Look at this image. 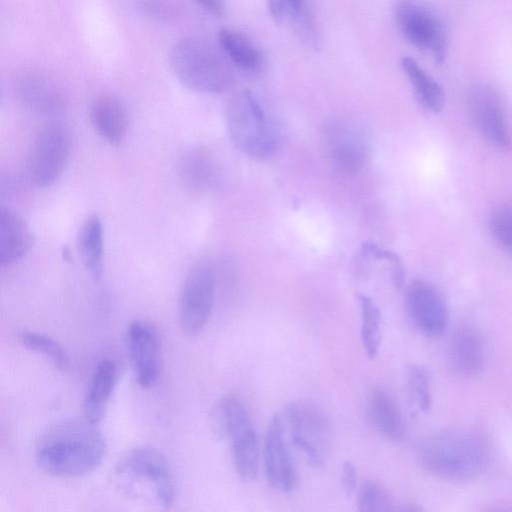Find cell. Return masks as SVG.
<instances>
[{"mask_svg": "<svg viewBox=\"0 0 512 512\" xmlns=\"http://www.w3.org/2000/svg\"><path fill=\"white\" fill-rule=\"evenodd\" d=\"M95 426L85 420L50 429L37 448L40 469L61 478L81 477L94 471L106 454L104 437Z\"/></svg>", "mask_w": 512, "mask_h": 512, "instance_id": "1", "label": "cell"}, {"mask_svg": "<svg viewBox=\"0 0 512 512\" xmlns=\"http://www.w3.org/2000/svg\"><path fill=\"white\" fill-rule=\"evenodd\" d=\"M485 440L467 429H447L428 437L420 448L423 468L432 475L450 481L476 477L486 466Z\"/></svg>", "mask_w": 512, "mask_h": 512, "instance_id": "2", "label": "cell"}, {"mask_svg": "<svg viewBox=\"0 0 512 512\" xmlns=\"http://www.w3.org/2000/svg\"><path fill=\"white\" fill-rule=\"evenodd\" d=\"M170 68L185 87L200 93L219 94L234 83V74L222 55L206 41L185 37L169 52Z\"/></svg>", "mask_w": 512, "mask_h": 512, "instance_id": "3", "label": "cell"}, {"mask_svg": "<svg viewBox=\"0 0 512 512\" xmlns=\"http://www.w3.org/2000/svg\"><path fill=\"white\" fill-rule=\"evenodd\" d=\"M225 122L231 141L246 155L263 160L278 150L279 132L250 91H241L228 101Z\"/></svg>", "mask_w": 512, "mask_h": 512, "instance_id": "4", "label": "cell"}, {"mask_svg": "<svg viewBox=\"0 0 512 512\" xmlns=\"http://www.w3.org/2000/svg\"><path fill=\"white\" fill-rule=\"evenodd\" d=\"M213 422L216 433L230 439L238 476L245 481L254 480L259 470V444L242 402L232 394L222 397L214 408Z\"/></svg>", "mask_w": 512, "mask_h": 512, "instance_id": "5", "label": "cell"}, {"mask_svg": "<svg viewBox=\"0 0 512 512\" xmlns=\"http://www.w3.org/2000/svg\"><path fill=\"white\" fill-rule=\"evenodd\" d=\"M293 444L314 468L325 463L332 442V426L328 416L308 400L290 402L284 411Z\"/></svg>", "mask_w": 512, "mask_h": 512, "instance_id": "6", "label": "cell"}, {"mask_svg": "<svg viewBox=\"0 0 512 512\" xmlns=\"http://www.w3.org/2000/svg\"><path fill=\"white\" fill-rule=\"evenodd\" d=\"M71 138L58 122L47 123L35 135L28 154L27 169L31 182L40 188L53 185L69 160Z\"/></svg>", "mask_w": 512, "mask_h": 512, "instance_id": "7", "label": "cell"}, {"mask_svg": "<svg viewBox=\"0 0 512 512\" xmlns=\"http://www.w3.org/2000/svg\"><path fill=\"white\" fill-rule=\"evenodd\" d=\"M395 18L403 36L415 47L429 51L441 64L446 56V36L437 16L417 0H397Z\"/></svg>", "mask_w": 512, "mask_h": 512, "instance_id": "8", "label": "cell"}, {"mask_svg": "<svg viewBox=\"0 0 512 512\" xmlns=\"http://www.w3.org/2000/svg\"><path fill=\"white\" fill-rule=\"evenodd\" d=\"M215 297V279L206 265L188 273L179 298V325L186 335L199 333L209 321Z\"/></svg>", "mask_w": 512, "mask_h": 512, "instance_id": "9", "label": "cell"}, {"mask_svg": "<svg viewBox=\"0 0 512 512\" xmlns=\"http://www.w3.org/2000/svg\"><path fill=\"white\" fill-rule=\"evenodd\" d=\"M115 471L120 476L148 481L162 506L169 509L174 505L176 487L173 475L160 451L149 447L132 449L119 460Z\"/></svg>", "mask_w": 512, "mask_h": 512, "instance_id": "10", "label": "cell"}, {"mask_svg": "<svg viewBox=\"0 0 512 512\" xmlns=\"http://www.w3.org/2000/svg\"><path fill=\"white\" fill-rule=\"evenodd\" d=\"M264 469L269 484L276 490L289 493L298 484L297 469L292 458L283 421L274 415L267 427L263 446Z\"/></svg>", "mask_w": 512, "mask_h": 512, "instance_id": "11", "label": "cell"}, {"mask_svg": "<svg viewBox=\"0 0 512 512\" xmlns=\"http://www.w3.org/2000/svg\"><path fill=\"white\" fill-rule=\"evenodd\" d=\"M406 307L421 334L437 337L445 331L449 318L447 302L432 284L422 280L413 282L407 290Z\"/></svg>", "mask_w": 512, "mask_h": 512, "instance_id": "12", "label": "cell"}, {"mask_svg": "<svg viewBox=\"0 0 512 512\" xmlns=\"http://www.w3.org/2000/svg\"><path fill=\"white\" fill-rule=\"evenodd\" d=\"M126 344L138 384L143 388L150 387L160 371L157 330L149 322L135 320L127 328Z\"/></svg>", "mask_w": 512, "mask_h": 512, "instance_id": "13", "label": "cell"}, {"mask_svg": "<svg viewBox=\"0 0 512 512\" xmlns=\"http://www.w3.org/2000/svg\"><path fill=\"white\" fill-rule=\"evenodd\" d=\"M472 121L481 135L494 146L509 149L512 136L498 94L489 87L476 89L469 101Z\"/></svg>", "mask_w": 512, "mask_h": 512, "instance_id": "14", "label": "cell"}, {"mask_svg": "<svg viewBox=\"0 0 512 512\" xmlns=\"http://www.w3.org/2000/svg\"><path fill=\"white\" fill-rule=\"evenodd\" d=\"M329 155L334 165L347 174L362 170L368 160V143L362 131L353 126L335 128L328 139Z\"/></svg>", "mask_w": 512, "mask_h": 512, "instance_id": "15", "label": "cell"}, {"mask_svg": "<svg viewBox=\"0 0 512 512\" xmlns=\"http://www.w3.org/2000/svg\"><path fill=\"white\" fill-rule=\"evenodd\" d=\"M90 121L97 134L107 143L118 146L125 139L129 119L123 102L113 95H102L90 108Z\"/></svg>", "mask_w": 512, "mask_h": 512, "instance_id": "16", "label": "cell"}, {"mask_svg": "<svg viewBox=\"0 0 512 512\" xmlns=\"http://www.w3.org/2000/svg\"><path fill=\"white\" fill-rule=\"evenodd\" d=\"M452 368L461 376L479 374L484 363V346L479 332L471 325H461L453 333L449 345Z\"/></svg>", "mask_w": 512, "mask_h": 512, "instance_id": "17", "label": "cell"}, {"mask_svg": "<svg viewBox=\"0 0 512 512\" xmlns=\"http://www.w3.org/2000/svg\"><path fill=\"white\" fill-rule=\"evenodd\" d=\"M34 244L27 222L10 208L0 209V262L9 266L24 257Z\"/></svg>", "mask_w": 512, "mask_h": 512, "instance_id": "18", "label": "cell"}, {"mask_svg": "<svg viewBox=\"0 0 512 512\" xmlns=\"http://www.w3.org/2000/svg\"><path fill=\"white\" fill-rule=\"evenodd\" d=\"M116 383V366L109 359L101 360L94 369L83 400L85 420L97 425L105 411Z\"/></svg>", "mask_w": 512, "mask_h": 512, "instance_id": "19", "label": "cell"}, {"mask_svg": "<svg viewBox=\"0 0 512 512\" xmlns=\"http://www.w3.org/2000/svg\"><path fill=\"white\" fill-rule=\"evenodd\" d=\"M367 413L374 427L386 438L400 441L405 435V423L395 400L381 388L373 389L367 397Z\"/></svg>", "mask_w": 512, "mask_h": 512, "instance_id": "20", "label": "cell"}, {"mask_svg": "<svg viewBox=\"0 0 512 512\" xmlns=\"http://www.w3.org/2000/svg\"><path fill=\"white\" fill-rule=\"evenodd\" d=\"M18 92L28 107L40 113H58L64 107L61 91L41 75H28L22 78L18 84Z\"/></svg>", "mask_w": 512, "mask_h": 512, "instance_id": "21", "label": "cell"}, {"mask_svg": "<svg viewBox=\"0 0 512 512\" xmlns=\"http://www.w3.org/2000/svg\"><path fill=\"white\" fill-rule=\"evenodd\" d=\"M76 244L85 269L94 281H98L103 271L104 236L97 215H91L82 224Z\"/></svg>", "mask_w": 512, "mask_h": 512, "instance_id": "22", "label": "cell"}, {"mask_svg": "<svg viewBox=\"0 0 512 512\" xmlns=\"http://www.w3.org/2000/svg\"><path fill=\"white\" fill-rule=\"evenodd\" d=\"M401 67L408 77L420 105L432 113L443 110L446 97L441 85L418 62L409 56L401 59Z\"/></svg>", "mask_w": 512, "mask_h": 512, "instance_id": "23", "label": "cell"}, {"mask_svg": "<svg viewBox=\"0 0 512 512\" xmlns=\"http://www.w3.org/2000/svg\"><path fill=\"white\" fill-rule=\"evenodd\" d=\"M219 43L229 60L240 70L255 74L262 70L264 58L258 47L244 34L223 28L219 31Z\"/></svg>", "mask_w": 512, "mask_h": 512, "instance_id": "24", "label": "cell"}, {"mask_svg": "<svg viewBox=\"0 0 512 512\" xmlns=\"http://www.w3.org/2000/svg\"><path fill=\"white\" fill-rule=\"evenodd\" d=\"M361 314V341L369 359H374L381 342V311L377 304L365 294L358 295Z\"/></svg>", "mask_w": 512, "mask_h": 512, "instance_id": "25", "label": "cell"}, {"mask_svg": "<svg viewBox=\"0 0 512 512\" xmlns=\"http://www.w3.org/2000/svg\"><path fill=\"white\" fill-rule=\"evenodd\" d=\"M18 339L27 349L49 358L57 369L65 370L68 367L69 357L67 352L52 337L39 332L24 330L18 334Z\"/></svg>", "mask_w": 512, "mask_h": 512, "instance_id": "26", "label": "cell"}, {"mask_svg": "<svg viewBox=\"0 0 512 512\" xmlns=\"http://www.w3.org/2000/svg\"><path fill=\"white\" fill-rule=\"evenodd\" d=\"M358 510L361 512H386L394 510L389 493L374 481L363 482L357 492Z\"/></svg>", "mask_w": 512, "mask_h": 512, "instance_id": "27", "label": "cell"}, {"mask_svg": "<svg viewBox=\"0 0 512 512\" xmlns=\"http://www.w3.org/2000/svg\"><path fill=\"white\" fill-rule=\"evenodd\" d=\"M407 384L417 407L423 412L428 411L431 406V391L427 371L419 365L409 366Z\"/></svg>", "mask_w": 512, "mask_h": 512, "instance_id": "28", "label": "cell"}, {"mask_svg": "<svg viewBox=\"0 0 512 512\" xmlns=\"http://www.w3.org/2000/svg\"><path fill=\"white\" fill-rule=\"evenodd\" d=\"M490 230L498 245L512 256V206H502L493 212Z\"/></svg>", "mask_w": 512, "mask_h": 512, "instance_id": "29", "label": "cell"}, {"mask_svg": "<svg viewBox=\"0 0 512 512\" xmlns=\"http://www.w3.org/2000/svg\"><path fill=\"white\" fill-rule=\"evenodd\" d=\"M284 7L285 15L291 19L294 26L301 24L311 16L306 9L304 0H280Z\"/></svg>", "mask_w": 512, "mask_h": 512, "instance_id": "30", "label": "cell"}, {"mask_svg": "<svg viewBox=\"0 0 512 512\" xmlns=\"http://www.w3.org/2000/svg\"><path fill=\"white\" fill-rule=\"evenodd\" d=\"M342 487L347 496L353 495L357 490V471L354 464L346 460L341 468Z\"/></svg>", "mask_w": 512, "mask_h": 512, "instance_id": "31", "label": "cell"}, {"mask_svg": "<svg viewBox=\"0 0 512 512\" xmlns=\"http://www.w3.org/2000/svg\"><path fill=\"white\" fill-rule=\"evenodd\" d=\"M382 257L389 263L394 287L400 289L404 281V269L400 259L393 252L385 250H382Z\"/></svg>", "mask_w": 512, "mask_h": 512, "instance_id": "32", "label": "cell"}, {"mask_svg": "<svg viewBox=\"0 0 512 512\" xmlns=\"http://www.w3.org/2000/svg\"><path fill=\"white\" fill-rule=\"evenodd\" d=\"M204 11L214 17H223L226 13L225 0H194Z\"/></svg>", "mask_w": 512, "mask_h": 512, "instance_id": "33", "label": "cell"}]
</instances>
